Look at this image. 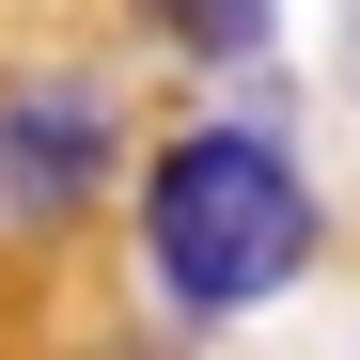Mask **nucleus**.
<instances>
[{"instance_id": "obj_3", "label": "nucleus", "mask_w": 360, "mask_h": 360, "mask_svg": "<svg viewBox=\"0 0 360 360\" xmlns=\"http://www.w3.org/2000/svg\"><path fill=\"white\" fill-rule=\"evenodd\" d=\"M141 16H157V32H188V47H204V63H251V47H266V16H282V0H141Z\"/></svg>"}, {"instance_id": "obj_1", "label": "nucleus", "mask_w": 360, "mask_h": 360, "mask_svg": "<svg viewBox=\"0 0 360 360\" xmlns=\"http://www.w3.org/2000/svg\"><path fill=\"white\" fill-rule=\"evenodd\" d=\"M141 251H157V297L172 314H251L314 266V188L266 126H188L157 172H141Z\"/></svg>"}, {"instance_id": "obj_2", "label": "nucleus", "mask_w": 360, "mask_h": 360, "mask_svg": "<svg viewBox=\"0 0 360 360\" xmlns=\"http://www.w3.org/2000/svg\"><path fill=\"white\" fill-rule=\"evenodd\" d=\"M110 94L94 79H0V235H47L110 188Z\"/></svg>"}]
</instances>
